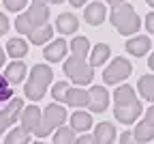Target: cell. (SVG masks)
<instances>
[{"label": "cell", "instance_id": "cell-27", "mask_svg": "<svg viewBox=\"0 0 154 144\" xmlns=\"http://www.w3.org/2000/svg\"><path fill=\"white\" fill-rule=\"evenodd\" d=\"M88 50H90V41H88L86 37H75V39L71 41V52H73L75 56L86 58V56H88Z\"/></svg>", "mask_w": 154, "mask_h": 144}, {"label": "cell", "instance_id": "cell-1", "mask_svg": "<svg viewBox=\"0 0 154 144\" xmlns=\"http://www.w3.org/2000/svg\"><path fill=\"white\" fill-rule=\"evenodd\" d=\"M51 80H54V71L47 65H34L32 71H30V80L26 82V86H24L26 97L30 101H41L45 97L47 86L51 84Z\"/></svg>", "mask_w": 154, "mask_h": 144}, {"label": "cell", "instance_id": "cell-24", "mask_svg": "<svg viewBox=\"0 0 154 144\" xmlns=\"http://www.w3.org/2000/svg\"><path fill=\"white\" fill-rule=\"evenodd\" d=\"M135 140L137 142H150L154 140V127L148 120H141L137 127H135Z\"/></svg>", "mask_w": 154, "mask_h": 144}, {"label": "cell", "instance_id": "cell-35", "mask_svg": "<svg viewBox=\"0 0 154 144\" xmlns=\"http://www.w3.org/2000/svg\"><path fill=\"white\" fill-rule=\"evenodd\" d=\"M120 142H137V140H135V133H131V131H124V133L120 136Z\"/></svg>", "mask_w": 154, "mask_h": 144}, {"label": "cell", "instance_id": "cell-10", "mask_svg": "<svg viewBox=\"0 0 154 144\" xmlns=\"http://www.w3.org/2000/svg\"><path fill=\"white\" fill-rule=\"evenodd\" d=\"M64 103L71 108H88L90 103V93L84 88H69L64 95Z\"/></svg>", "mask_w": 154, "mask_h": 144}, {"label": "cell", "instance_id": "cell-23", "mask_svg": "<svg viewBox=\"0 0 154 144\" xmlns=\"http://www.w3.org/2000/svg\"><path fill=\"white\" fill-rule=\"evenodd\" d=\"M34 28H36V24H34V19H32L28 13L17 15V19H15V30H17L19 34H30Z\"/></svg>", "mask_w": 154, "mask_h": 144}, {"label": "cell", "instance_id": "cell-8", "mask_svg": "<svg viewBox=\"0 0 154 144\" xmlns=\"http://www.w3.org/2000/svg\"><path fill=\"white\" fill-rule=\"evenodd\" d=\"M41 118H43V112L38 110L36 106H28L22 110V127H26L30 133H34L41 125Z\"/></svg>", "mask_w": 154, "mask_h": 144}, {"label": "cell", "instance_id": "cell-20", "mask_svg": "<svg viewBox=\"0 0 154 144\" xmlns=\"http://www.w3.org/2000/svg\"><path fill=\"white\" fill-rule=\"evenodd\" d=\"M111 56V50L107 43H99L92 47V54H90V65L92 67H99V65H105V60Z\"/></svg>", "mask_w": 154, "mask_h": 144}, {"label": "cell", "instance_id": "cell-5", "mask_svg": "<svg viewBox=\"0 0 154 144\" xmlns=\"http://www.w3.org/2000/svg\"><path fill=\"white\" fill-rule=\"evenodd\" d=\"M131 73H133V65L128 63V60L126 58H116L113 63L105 69L103 82L105 84H120V82H124Z\"/></svg>", "mask_w": 154, "mask_h": 144}, {"label": "cell", "instance_id": "cell-29", "mask_svg": "<svg viewBox=\"0 0 154 144\" xmlns=\"http://www.w3.org/2000/svg\"><path fill=\"white\" fill-rule=\"evenodd\" d=\"M13 123H15V120H13V116H11V114H9V110L2 106V110H0V136H2V133L13 125Z\"/></svg>", "mask_w": 154, "mask_h": 144}, {"label": "cell", "instance_id": "cell-19", "mask_svg": "<svg viewBox=\"0 0 154 144\" xmlns=\"http://www.w3.org/2000/svg\"><path fill=\"white\" fill-rule=\"evenodd\" d=\"M7 54L11 58H24L28 54V43L24 39H19V37H13V39H9V43H7Z\"/></svg>", "mask_w": 154, "mask_h": 144}, {"label": "cell", "instance_id": "cell-6", "mask_svg": "<svg viewBox=\"0 0 154 144\" xmlns=\"http://www.w3.org/2000/svg\"><path fill=\"white\" fill-rule=\"evenodd\" d=\"M141 112H143V108L139 103V99L131 101V103H124V106H116V110H113L116 118H118L122 125H133V123L139 118Z\"/></svg>", "mask_w": 154, "mask_h": 144}, {"label": "cell", "instance_id": "cell-21", "mask_svg": "<svg viewBox=\"0 0 154 144\" xmlns=\"http://www.w3.org/2000/svg\"><path fill=\"white\" fill-rule=\"evenodd\" d=\"M135 99H137V95H135L133 86H128V84H124V86H120V88H116V93H113V101H116V106L131 103V101H135Z\"/></svg>", "mask_w": 154, "mask_h": 144}, {"label": "cell", "instance_id": "cell-15", "mask_svg": "<svg viewBox=\"0 0 154 144\" xmlns=\"http://www.w3.org/2000/svg\"><path fill=\"white\" fill-rule=\"evenodd\" d=\"M5 77L9 80V84H19V82L26 77V65L19 58H15L13 63L5 69Z\"/></svg>", "mask_w": 154, "mask_h": 144}, {"label": "cell", "instance_id": "cell-9", "mask_svg": "<svg viewBox=\"0 0 154 144\" xmlns=\"http://www.w3.org/2000/svg\"><path fill=\"white\" fill-rule=\"evenodd\" d=\"M66 54V41L64 39H54L51 43L43 50V58L49 63H60Z\"/></svg>", "mask_w": 154, "mask_h": 144}, {"label": "cell", "instance_id": "cell-33", "mask_svg": "<svg viewBox=\"0 0 154 144\" xmlns=\"http://www.w3.org/2000/svg\"><path fill=\"white\" fill-rule=\"evenodd\" d=\"M7 30H9V19L5 13H0V34H5Z\"/></svg>", "mask_w": 154, "mask_h": 144}, {"label": "cell", "instance_id": "cell-31", "mask_svg": "<svg viewBox=\"0 0 154 144\" xmlns=\"http://www.w3.org/2000/svg\"><path fill=\"white\" fill-rule=\"evenodd\" d=\"M28 5V0H5V7L9 9V11H22L24 7Z\"/></svg>", "mask_w": 154, "mask_h": 144}, {"label": "cell", "instance_id": "cell-18", "mask_svg": "<svg viewBox=\"0 0 154 144\" xmlns=\"http://www.w3.org/2000/svg\"><path fill=\"white\" fill-rule=\"evenodd\" d=\"M28 15L34 19V24H45L47 17H49V9H47V2H36V0H32V5L28 9Z\"/></svg>", "mask_w": 154, "mask_h": 144}, {"label": "cell", "instance_id": "cell-16", "mask_svg": "<svg viewBox=\"0 0 154 144\" xmlns=\"http://www.w3.org/2000/svg\"><path fill=\"white\" fill-rule=\"evenodd\" d=\"M51 34H54V28L45 22V24H38L28 37H30V43H32V45H43L45 41L51 39Z\"/></svg>", "mask_w": 154, "mask_h": 144}, {"label": "cell", "instance_id": "cell-26", "mask_svg": "<svg viewBox=\"0 0 154 144\" xmlns=\"http://www.w3.org/2000/svg\"><path fill=\"white\" fill-rule=\"evenodd\" d=\"M77 138H75V129L73 127H58V131L54 133V142L56 144H73Z\"/></svg>", "mask_w": 154, "mask_h": 144}, {"label": "cell", "instance_id": "cell-38", "mask_svg": "<svg viewBox=\"0 0 154 144\" xmlns=\"http://www.w3.org/2000/svg\"><path fill=\"white\" fill-rule=\"evenodd\" d=\"M69 2H71L73 7H84V5H86V0H69Z\"/></svg>", "mask_w": 154, "mask_h": 144}, {"label": "cell", "instance_id": "cell-3", "mask_svg": "<svg viewBox=\"0 0 154 144\" xmlns=\"http://www.w3.org/2000/svg\"><path fill=\"white\" fill-rule=\"evenodd\" d=\"M66 120V110L58 103H49L45 110H43V118H41V125L34 131L36 138H47L54 129H58L60 125H64Z\"/></svg>", "mask_w": 154, "mask_h": 144}, {"label": "cell", "instance_id": "cell-11", "mask_svg": "<svg viewBox=\"0 0 154 144\" xmlns=\"http://www.w3.org/2000/svg\"><path fill=\"white\" fill-rule=\"evenodd\" d=\"M105 15H107V9H105L103 2H92V5H88L86 11H84V19H86L90 26L103 24V22H105Z\"/></svg>", "mask_w": 154, "mask_h": 144}, {"label": "cell", "instance_id": "cell-42", "mask_svg": "<svg viewBox=\"0 0 154 144\" xmlns=\"http://www.w3.org/2000/svg\"><path fill=\"white\" fill-rule=\"evenodd\" d=\"M146 2H148L150 7H154V0H146Z\"/></svg>", "mask_w": 154, "mask_h": 144}, {"label": "cell", "instance_id": "cell-30", "mask_svg": "<svg viewBox=\"0 0 154 144\" xmlns=\"http://www.w3.org/2000/svg\"><path fill=\"white\" fill-rule=\"evenodd\" d=\"M66 90H69V84H66V82H56L54 88H51V95H54L56 101H64Z\"/></svg>", "mask_w": 154, "mask_h": 144}, {"label": "cell", "instance_id": "cell-7", "mask_svg": "<svg viewBox=\"0 0 154 144\" xmlns=\"http://www.w3.org/2000/svg\"><path fill=\"white\" fill-rule=\"evenodd\" d=\"M107 106H109V93H107V88L105 86H92L90 88V103H88V108L92 112H96V114H101V112L107 110Z\"/></svg>", "mask_w": 154, "mask_h": 144}, {"label": "cell", "instance_id": "cell-43", "mask_svg": "<svg viewBox=\"0 0 154 144\" xmlns=\"http://www.w3.org/2000/svg\"><path fill=\"white\" fill-rule=\"evenodd\" d=\"M36 2H49V0H36Z\"/></svg>", "mask_w": 154, "mask_h": 144}, {"label": "cell", "instance_id": "cell-34", "mask_svg": "<svg viewBox=\"0 0 154 144\" xmlns=\"http://www.w3.org/2000/svg\"><path fill=\"white\" fill-rule=\"evenodd\" d=\"M75 142H77V144H92V142H94V136H88V133L84 131V136H79Z\"/></svg>", "mask_w": 154, "mask_h": 144}, {"label": "cell", "instance_id": "cell-41", "mask_svg": "<svg viewBox=\"0 0 154 144\" xmlns=\"http://www.w3.org/2000/svg\"><path fill=\"white\" fill-rule=\"evenodd\" d=\"M49 2H54V5H62L64 0H49Z\"/></svg>", "mask_w": 154, "mask_h": 144}, {"label": "cell", "instance_id": "cell-4", "mask_svg": "<svg viewBox=\"0 0 154 144\" xmlns=\"http://www.w3.org/2000/svg\"><path fill=\"white\" fill-rule=\"evenodd\" d=\"M64 73L75 82V84L84 86V84H90V82H92V77H94V67L86 63V58L73 54V58H69L66 63H64Z\"/></svg>", "mask_w": 154, "mask_h": 144}, {"label": "cell", "instance_id": "cell-37", "mask_svg": "<svg viewBox=\"0 0 154 144\" xmlns=\"http://www.w3.org/2000/svg\"><path fill=\"white\" fill-rule=\"evenodd\" d=\"M122 2H126V0H107V5H109V7H120Z\"/></svg>", "mask_w": 154, "mask_h": 144}, {"label": "cell", "instance_id": "cell-22", "mask_svg": "<svg viewBox=\"0 0 154 144\" xmlns=\"http://www.w3.org/2000/svg\"><path fill=\"white\" fill-rule=\"evenodd\" d=\"M137 90L141 93L143 99L154 101V75H141L137 82Z\"/></svg>", "mask_w": 154, "mask_h": 144}, {"label": "cell", "instance_id": "cell-25", "mask_svg": "<svg viewBox=\"0 0 154 144\" xmlns=\"http://www.w3.org/2000/svg\"><path fill=\"white\" fill-rule=\"evenodd\" d=\"M5 142H7V144H28V142H30V131H28L26 127H15V129L7 136Z\"/></svg>", "mask_w": 154, "mask_h": 144}, {"label": "cell", "instance_id": "cell-40", "mask_svg": "<svg viewBox=\"0 0 154 144\" xmlns=\"http://www.w3.org/2000/svg\"><path fill=\"white\" fill-rule=\"evenodd\" d=\"M5 65V52H2V47H0V67Z\"/></svg>", "mask_w": 154, "mask_h": 144}, {"label": "cell", "instance_id": "cell-14", "mask_svg": "<svg viewBox=\"0 0 154 144\" xmlns=\"http://www.w3.org/2000/svg\"><path fill=\"white\" fill-rule=\"evenodd\" d=\"M56 28L62 34H73L77 28H79V22H77V17L73 13H60L58 19H56Z\"/></svg>", "mask_w": 154, "mask_h": 144}, {"label": "cell", "instance_id": "cell-39", "mask_svg": "<svg viewBox=\"0 0 154 144\" xmlns=\"http://www.w3.org/2000/svg\"><path fill=\"white\" fill-rule=\"evenodd\" d=\"M148 67L154 71V52H152V54H150V58H148Z\"/></svg>", "mask_w": 154, "mask_h": 144}, {"label": "cell", "instance_id": "cell-12", "mask_svg": "<svg viewBox=\"0 0 154 144\" xmlns=\"http://www.w3.org/2000/svg\"><path fill=\"white\" fill-rule=\"evenodd\" d=\"M150 43L152 41L148 39V37H143V34H139V37H133V39H128L126 41V52L131 54V56H146L148 52H150Z\"/></svg>", "mask_w": 154, "mask_h": 144}, {"label": "cell", "instance_id": "cell-17", "mask_svg": "<svg viewBox=\"0 0 154 144\" xmlns=\"http://www.w3.org/2000/svg\"><path fill=\"white\" fill-rule=\"evenodd\" d=\"M71 127H73L75 131H79V133L88 131V129L92 127V116H90L88 112H84V110H77V112L71 116Z\"/></svg>", "mask_w": 154, "mask_h": 144}, {"label": "cell", "instance_id": "cell-2", "mask_svg": "<svg viewBox=\"0 0 154 144\" xmlns=\"http://www.w3.org/2000/svg\"><path fill=\"white\" fill-rule=\"evenodd\" d=\"M111 24L116 26V30H118L120 34L131 37V34H135V32L139 30L141 19H139V15H137V13L133 11V7H131V5L122 2L120 7H113V13H111Z\"/></svg>", "mask_w": 154, "mask_h": 144}, {"label": "cell", "instance_id": "cell-28", "mask_svg": "<svg viewBox=\"0 0 154 144\" xmlns=\"http://www.w3.org/2000/svg\"><path fill=\"white\" fill-rule=\"evenodd\" d=\"M11 97H13V90H11V86H9V80H7L5 75H0V108H2Z\"/></svg>", "mask_w": 154, "mask_h": 144}, {"label": "cell", "instance_id": "cell-13", "mask_svg": "<svg viewBox=\"0 0 154 144\" xmlns=\"http://www.w3.org/2000/svg\"><path fill=\"white\" fill-rule=\"evenodd\" d=\"M113 140H116V127L111 123L103 120L94 127V142L96 144H111Z\"/></svg>", "mask_w": 154, "mask_h": 144}, {"label": "cell", "instance_id": "cell-36", "mask_svg": "<svg viewBox=\"0 0 154 144\" xmlns=\"http://www.w3.org/2000/svg\"><path fill=\"white\" fill-rule=\"evenodd\" d=\"M146 120L150 123V125L154 127V106L150 108V110H146Z\"/></svg>", "mask_w": 154, "mask_h": 144}, {"label": "cell", "instance_id": "cell-32", "mask_svg": "<svg viewBox=\"0 0 154 144\" xmlns=\"http://www.w3.org/2000/svg\"><path fill=\"white\" fill-rule=\"evenodd\" d=\"M146 28H148L150 34H154V11L146 15Z\"/></svg>", "mask_w": 154, "mask_h": 144}]
</instances>
